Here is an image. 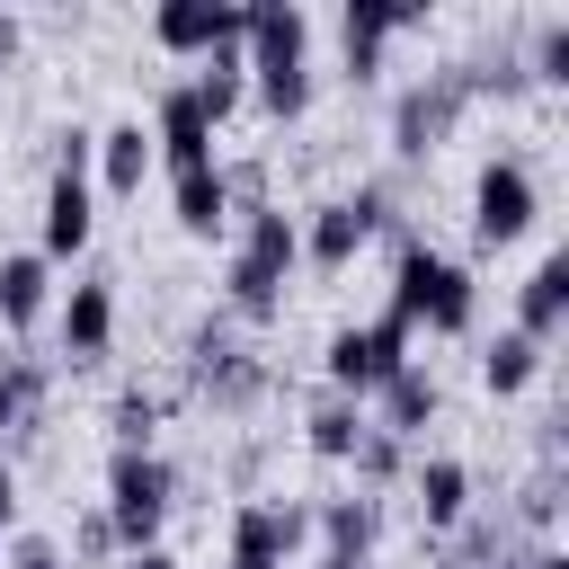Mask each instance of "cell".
Instances as JSON below:
<instances>
[{"label":"cell","instance_id":"277c9868","mask_svg":"<svg viewBox=\"0 0 569 569\" xmlns=\"http://www.w3.org/2000/svg\"><path fill=\"white\" fill-rule=\"evenodd\" d=\"M98 507H107L124 551H151L160 525L178 516V462L169 453H107V498Z\"/></svg>","mask_w":569,"mask_h":569},{"label":"cell","instance_id":"484cf974","mask_svg":"<svg viewBox=\"0 0 569 569\" xmlns=\"http://www.w3.org/2000/svg\"><path fill=\"white\" fill-rule=\"evenodd\" d=\"M525 80L533 89H569V9H533L525 18Z\"/></svg>","mask_w":569,"mask_h":569},{"label":"cell","instance_id":"7402d4cb","mask_svg":"<svg viewBox=\"0 0 569 569\" xmlns=\"http://www.w3.org/2000/svg\"><path fill=\"white\" fill-rule=\"evenodd\" d=\"M151 169H160V151H151V124H142V116H124V124L98 133V178H107V196H142Z\"/></svg>","mask_w":569,"mask_h":569},{"label":"cell","instance_id":"ac0fdd59","mask_svg":"<svg viewBox=\"0 0 569 569\" xmlns=\"http://www.w3.org/2000/svg\"><path fill=\"white\" fill-rule=\"evenodd\" d=\"M98 231V204H89V178H44V213H36V258H80Z\"/></svg>","mask_w":569,"mask_h":569},{"label":"cell","instance_id":"d590c367","mask_svg":"<svg viewBox=\"0 0 569 569\" xmlns=\"http://www.w3.org/2000/svg\"><path fill=\"white\" fill-rule=\"evenodd\" d=\"M525 569H569V551H560V542H533V551H525Z\"/></svg>","mask_w":569,"mask_h":569},{"label":"cell","instance_id":"52a82bcc","mask_svg":"<svg viewBox=\"0 0 569 569\" xmlns=\"http://www.w3.org/2000/svg\"><path fill=\"white\" fill-rule=\"evenodd\" d=\"M542 213V187H533V160L525 151H489L471 169V240L498 249V240H525Z\"/></svg>","mask_w":569,"mask_h":569},{"label":"cell","instance_id":"cb8c5ba5","mask_svg":"<svg viewBox=\"0 0 569 569\" xmlns=\"http://www.w3.org/2000/svg\"><path fill=\"white\" fill-rule=\"evenodd\" d=\"M44 302H53V267L36 249H9L0 258V329H36Z\"/></svg>","mask_w":569,"mask_h":569},{"label":"cell","instance_id":"8fae6325","mask_svg":"<svg viewBox=\"0 0 569 569\" xmlns=\"http://www.w3.org/2000/svg\"><path fill=\"white\" fill-rule=\"evenodd\" d=\"M409 507H418V533L445 542L471 516V462L462 453H409Z\"/></svg>","mask_w":569,"mask_h":569},{"label":"cell","instance_id":"9c48e42d","mask_svg":"<svg viewBox=\"0 0 569 569\" xmlns=\"http://www.w3.org/2000/svg\"><path fill=\"white\" fill-rule=\"evenodd\" d=\"M400 27H427V0H347L338 9V62H347V89H365L382 71V44Z\"/></svg>","mask_w":569,"mask_h":569},{"label":"cell","instance_id":"74e56055","mask_svg":"<svg viewBox=\"0 0 569 569\" xmlns=\"http://www.w3.org/2000/svg\"><path fill=\"white\" fill-rule=\"evenodd\" d=\"M222 569H249V560H222Z\"/></svg>","mask_w":569,"mask_h":569},{"label":"cell","instance_id":"4316f807","mask_svg":"<svg viewBox=\"0 0 569 569\" xmlns=\"http://www.w3.org/2000/svg\"><path fill=\"white\" fill-rule=\"evenodd\" d=\"M249 98H258V116H267V124H302V116H311V98H320V71H311V62L249 71Z\"/></svg>","mask_w":569,"mask_h":569},{"label":"cell","instance_id":"8d00e7d4","mask_svg":"<svg viewBox=\"0 0 569 569\" xmlns=\"http://www.w3.org/2000/svg\"><path fill=\"white\" fill-rule=\"evenodd\" d=\"M302 569H356V560H329V551H311V560H302Z\"/></svg>","mask_w":569,"mask_h":569},{"label":"cell","instance_id":"6da1fadb","mask_svg":"<svg viewBox=\"0 0 569 569\" xmlns=\"http://www.w3.org/2000/svg\"><path fill=\"white\" fill-rule=\"evenodd\" d=\"M178 391H187V409L258 418V409L276 400V365H267V356L240 338V320L213 302V311H196L187 338H178Z\"/></svg>","mask_w":569,"mask_h":569},{"label":"cell","instance_id":"2e32d148","mask_svg":"<svg viewBox=\"0 0 569 569\" xmlns=\"http://www.w3.org/2000/svg\"><path fill=\"white\" fill-rule=\"evenodd\" d=\"M222 36H240V0H160L151 9V44L160 53H213Z\"/></svg>","mask_w":569,"mask_h":569},{"label":"cell","instance_id":"30bf717a","mask_svg":"<svg viewBox=\"0 0 569 569\" xmlns=\"http://www.w3.org/2000/svg\"><path fill=\"white\" fill-rule=\"evenodd\" d=\"M151 151H160V169L178 178V169H213L222 151H213V124H204V107H196V89L187 80H169L160 98H151Z\"/></svg>","mask_w":569,"mask_h":569},{"label":"cell","instance_id":"d4e9b609","mask_svg":"<svg viewBox=\"0 0 569 569\" xmlns=\"http://www.w3.org/2000/svg\"><path fill=\"white\" fill-rule=\"evenodd\" d=\"M542 365H551V356H542V347H533L525 329H498V338L480 347V382H489L498 400H516V391H533V382H542Z\"/></svg>","mask_w":569,"mask_h":569},{"label":"cell","instance_id":"e575fe53","mask_svg":"<svg viewBox=\"0 0 569 569\" xmlns=\"http://www.w3.org/2000/svg\"><path fill=\"white\" fill-rule=\"evenodd\" d=\"M116 569H187V560H178V551H160V542H151V551H124V560H116Z\"/></svg>","mask_w":569,"mask_h":569},{"label":"cell","instance_id":"7a4b0ae2","mask_svg":"<svg viewBox=\"0 0 569 569\" xmlns=\"http://www.w3.org/2000/svg\"><path fill=\"white\" fill-rule=\"evenodd\" d=\"M409 338L418 329H436V338H462L471 320H480V284H471V267L462 258H445L436 240H418V249H400L391 258V302H382Z\"/></svg>","mask_w":569,"mask_h":569},{"label":"cell","instance_id":"f546056e","mask_svg":"<svg viewBox=\"0 0 569 569\" xmlns=\"http://www.w3.org/2000/svg\"><path fill=\"white\" fill-rule=\"evenodd\" d=\"M62 560H71V569H116V560H124V542H116L107 507H80V516H71V542H62Z\"/></svg>","mask_w":569,"mask_h":569},{"label":"cell","instance_id":"ffe728a7","mask_svg":"<svg viewBox=\"0 0 569 569\" xmlns=\"http://www.w3.org/2000/svg\"><path fill=\"white\" fill-rule=\"evenodd\" d=\"M36 418H53V365L18 347V356H0V445Z\"/></svg>","mask_w":569,"mask_h":569},{"label":"cell","instance_id":"8992f818","mask_svg":"<svg viewBox=\"0 0 569 569\" xmlns=\"http://www.w3.org/2000/svg\"><path fill=\"white\" fill-rule=\"evenodd\" d=\"M400 365H409V329H400L391 311L347 320V329H329V347H320V382H329V391H347V400H373Z\"/></svg>","mask_w":569,"mask_h":569},{"label":"cell","instance_id":"3957f363","mask_svg":"<svg viewBox=\"0 0 569 569\" xmlns=\"http://www.w3.org/2000/svg\"><path fill=\"white\" fill-rule=\"evenodd\" d=\"M302 222V258L320 267V276H338V267H356V249H373L391 222H400V196L382 187V178H356L347 196H329V204H311V213H293Z\"/></svg>","mask_w":569,"mask_h":569},{"label":"cell","instance_id":"83f0119b","mask_svg":"<svg viewBox=\"0 0 569 569\" xmlns=\"http://www.w3.org/2000/svg\"><path fill=\"white\" fill-rule=\"evenodd\" d=\"M240 249L293 276V267H302V222H293L284 204H267V213H240Z\"/></svg>","mask_w":569,"mask_h":569},{"label":"cell","instance_id":"44dd1931","mask_svg":"<svg viewBox=\"0 0 569 569\" xmlns=\"http://www.w3.org/2000/svg\"><path fill=\"white\" fill-rule=\"evenodd\" d=\"M365 427H373V418H365V400H347V391H329V382L302 400V445H311L320 462H347Z\"/></svg>","mask_w":569,"mask_h":569},{"label":"cell","instance_id":"ba28073f","mask_svg":"<svg viewBox=\"0 0 569 569\" xmlns=\"http://www.w3.org/2000/svg\"><path fill=\"white\" fill-rule=\"evenodd\" d=\"M231 560H249V569H302L311 560V498H276V489L240 498L231 507Z\"/></svg>","mask_w":569,"mask_h":569},{"label":"cell","instance_id":"f1b7e54d","mask_svg":"<svg viewBox=\"0 0 569 569\" xmlns=\"http://www.w3.org/2000/svg\"><path fill=\"white\" fill-rule=\"evenodd\" d=\"M347 471H356V489H365V498H382V489H400V480H409V445H400V436H382V427H365V436H356V453H347Z\"/></svg>","mask_w":569,"mask_h":569},{"label":"cell","instance_id":"4fadbf2b","mask_svg":"<svg viewBox=\"0 0 569 569\" xmlns=\"http://www.w3.org/2000/svg\"><path fill=\"white\" fill-rule=\"evenodd\" d=\"M373 542H382V498H365V489L311 498V551H329V560H356V569H373Z\"/></svg>","mask_w":569,"mask_h":569},{"label":"cell","instance_id":"9a60e30c","mask_svg":"<svg viewBox=\"0 0 569 569\" xmlns=\"http://www.w3.org/2000/svg\"><path fill=\"white\" fill-rule=\"evenodd\" d=\"M169 409H187V391L178 382H116V400H107V445L116 453H160V418Z\"/></svg>","mask_w":569,"mask_h":569},{"label":"cell","instance_id":"5b68a950","mask_svg":"<svg viewBox=\"0 0 569 569\" xmlns=\"http://www.w3.org/2000/svg\"><path fill=\"white\" fill-rule=\"evenodd\" d=\"M462 116H471V89H462L453 62H436V71H418V80H400V98H391V151H400V160H436Z\"/></svg>","mask_w":569,"mask_h":569},{"label":"cell","instance_id":"d6986e66","mask_svg":"<svg viewBox=\"0 0 569 569\" xmlns=\"http://www.w3.org/2000/svg\"><path fill=\"white\" fill-rule=\"evenodd\" d=\"M222 311H231L240 329H267V320H284V267H267V258L231 249V258H222Z\"/></svg>","mask_w":569,"mask_h":569},{"label":"cell","instance_id":"d6a6232c","mask_svg":"<svg viewBox=\"0 0 569 569\" xmlns=\"http://www.w3.org/2000/svg\"><path fill=\"white\" fill-rule=\"evenodd\" d=\"M18 53H27V18H18V9H0V71H9Z\"/></svg>","mask_w":569,"mask_h":569},{"label":"cell","instance_id":"e0dca14e","mask_svg":"<svg viewBox=\"0 0 569 569\" xmlns=\"http://www.w3.org/2000/svg\"><path fill=\"white\" fill-rule=\"evenodd\" d=\"M436 409H445V382H436V365H418V356H409V365H400V373H391V382L373 391V409H365V418H373L382 436H400V445H418Z\"/></svg>","mask_w":569,"mask_h":569},{"label":"cell","instance_id":"7c38bea8","mask_svg":"<svg viewBox=\"0 0 569 569\" xmlns=\"http://www.w3.org/2000/svg\"><path fill=\"white\" fill-rule=\"evenodd\" d=\"M53 329H62V365H98L116 347V276H71Z\"/></svg>","mask_w":569,"mask_h":569},{"label":"cell","instance_id":"4dcf8cb0","mask_svg":"<svg viewBox=\"0 0 569 569\" xmlns=\"http://www.w3.org/2000/svg\"><path fill=\"white\" fill-rule=\"evenodd\" d=\"M98 169V124H62L53 133V178H89Z\"/></svg>","mask_w":569,"mask_h":569},{"label":"cell","instance_id":"836d02e7","mask_svg":"<svg viewBox=\"0 0 569 569\" xmlns=\"http://www.w3.org/2000/svg\"><path fill=\"white\" fill-rule=\"evenodd\" d=\"M0 533H18V462H0Z\"/></svg>","mask_w":569,"mask_h":569},{"label":"cell","instance_id":"1f68e13d","mask_svg":"<svg viewBox=\"0 0 569 569\" xmlns=\"http://www.w3.org/2000/svg\"><path fill=\"white\" fill-rule=\"evenodd\" d=\"M9 569H71V560H62L53 533H18V542H9Z\"/></svg>","mask_w":569,"mask_h":569},{"label":"cell","instance_id":"603a6c76","mask_svg":"<svg viewBox=\"0 0 569 569\" xmlns=\"http://www.w3.org/2000/svg\"><path fill=\"white\" fill-rule=\"evenodd\" d=\"M169 213H178L187 240H222V222H231L222 169H178V178H169Z\"/></svg>","mask_w":569,"mask_h":569},{"label":"cell","instance_id":"5bb4252c","mask_svg":"<svg viewBox=\"0 0 569 569\" xmlns=\"http://www.w3.org/2000/svg\"><path fill=\"white\" fill-rule=\"evenodd\" d=\"M507 329H525L542 356L569 338V258H560V249H542V258H533V276L516 284V320H507Z\"/></svg>","mask_w":569,"mask_h":569}]
</instances>
